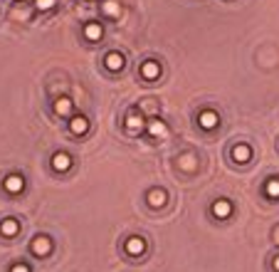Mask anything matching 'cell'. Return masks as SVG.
Wrapping results in <instances>:
<instances>
[{
  "label": "cell",
  "mask_w": 279,
  "mask_h": 272,
  "mask_svg": "<svg viewBox=\"0 0 279 272\" xmlns=\"http://www.w3.org/2000/svg\"><path fill=\"white\" fill-rule=\"evenodd\" d=\"M30 250H32V255H37V258H47V255L52 253V240H50L47 235H35L32 243H30Z\"/></svg>",
  "instance_id": "cell-1"
},
{
  "label": "cell",
  "mask_w": 279,
  "mask_h": 272,
  "mask_svg": "<svg viewBox=\"0 0 279 272\" xmlns=\"http://www.w3.org/2000/svg\"><path fill=\"white\" fill-rule=\"evenodd\" d=\"M124 250L129 253V255H134V258H139L146 253V240L141 238V235H131L126 243H124Z\"/></svg>",
  "instance_id": "cell-2"
},
{
  "label": "cell",
  "mask_w": 279,
  "mask_h": 272,
  "mask_svg": "<svg viewBox=\"0 0 279 272\" xmlns=\"http://www.w3.org/2000/svg\"><path fill=\"white\" fill-rule=\"evenodd\" d=\"M126 129L129 132H141L143 129V117L141 114H129L126 117Z\"/></svg>",
  "instance_id": "cell-13"
},
{
  "label": "cell",
  "mask_w": 279,
  "mask_h": 272,
  "mask_svg": "<svg viewBox=\"0 0 279 272\" xmlns=\"http://www.w3.org/2000/svg\"><path fill=\"white\" fill-rule=\"evenodd\" d=\"M265 191H267L270 198H279V178H270L267 186H265Z\"/></svg>",
  "instance_id": "cell-16"
},
{
  "label": "cell",
  "mask_w": 279,
  "mask_h": 272,
  "mask_svg": "<svg viewBox=\"0 0 279 272\" xmlns=\"http://www.w3.org/2000/svg\"><path fill=\"white\" fill-rule=\"evenodd\" d=\"M70 166H72V158L67 153H55L52 156V168L55 171H67Z\"/></svg>",
  "instance_id": "cell-10"
},
{
  "label": "cell",
  "mask_w": 279,
  "mask_h": 272,
  "mask_svg": "<svg viewBox=\"0 0 279 272\" xmlns=\"http://www.w3.org/2000/svg\"><path fill=\"white\" fill-rule=\"evenodd\" d=\"M2 186H5V191H7V193H20V191L25 188V178H22V176H17V173H12V176H7V178H5V183H2Z\"/></svg>",
  "instance_id": "cell-4"
},
{
  "label": "cell",
  "mask_w": 279,
  "mask_h": 272,
  "mask_svg": "<svg viewBox=\"0 0 279 272\" xmlns=\"http://www.w3.org/2000/svg\"><path fill=\"white\" fill-rule=\"evenodd\" d=\"M0 233H2L5 238H15V235L20 233V223H17L15 218H5V220L0 223Z\"/></svg>",
  "instance_id": "cell-6"
},
{
  "label": "cell",
  "mask_w": 279,
  "mask_h": 272,
  "mask_svg": "<svg viewBox=\"0 0 279 272\" xmlns=\"http://www.w3.org/2000/svg\"><path fill=\"white\" fill-rule=\"evenodd\" d=\"M148 132H151V136H166V124L158 122V119H153L151 127H148Z\"/></svg>",
  "instance_id": "cell-17"
},
{
  "label": "cell",
  "mask_w": 279,
  "mask_h": 272,
  "mask_svg": "<svg viewBox=\"0 0 279 272\" xmlns=\"http://www.w3.org/2000/svg\"><path fill=\"white\" fill-rule=\"evenodd\" d=\"M55 112H57L60 117H67V114H70V112H72V102H70V99H67V97H62V99H57V102H55Z\"/></svg>",
  "instance_id": "cell-15"
},
{
  "label": "cell",
  "mask_w": 279,
  "mask_h": 272,
  "mask_svg": "<svg viewBox=\"0 0 279 272\" xmlns=\"http://www.w3.org/2000/svg\"><path fill=\"white\" fill-rule=\"evenodd\" d=\"M250 156H252V148H250L247 143H237V146L232 148V158H235L237 163H245V161H250Z\"/></svg>",
  "instance_id": "cell-7"
},
{
  "label": "cell",
  "mask_w": 279,
  "mask_h": 272,
  "mask_svg": "<svg viewBox=\"0 0 279 272\" xmlns=\"http://www.w3.org/2000/svg\"><path fill=\"white\" fill-rule=\"evenodd\" d=\"M198 122H200V127H203V129H215V127L220 124L217 114H215V112H210V109H205V112L200 114V119H198Z\"/></svg>",
  "instance_id": "cell-9"
},
{
  "label": "cell",
  "mask_w": 279,
  "mask_h": 272,
  "mask_svg": "<svg viewBox=\"0 0 279 272\" xmlns=\"http://www.w3.org/2000/svg\"><path fill=\"white\" fill-rule=\"evenodd\" d=\"M230 213H232V203L227 198H217L212 203V215L215 218H230Z\"/></svg>",
  "instance_id": "cell-3"
},
{
  "label": "cell",
  "mask_w": 279,
  "mask_h": 272,
  "mask_svg": "<svg viewBox=\"0 0 279 272\" xmlns=\"http://www.w3.org/2000/svg\"><path fill=\"white\" fill-rule=\"evenodd\" d=\"M272 268L279 272V255H275V258H272Z\"/></svg>",
  "instance_id": "cell-21"
},
{
  "label": "cell",
  "mask_w": 279,
  "mask_h": 272,
  "mask_svg": "<svg viewBox=\"0 0 279 272\" xmlns=\"http://www.w3.org/2000/svg\"><path fill=\"white\" fill-rule=\"evenodd\" d=\"M109 15H116V2H106V7H104Z\"/></svg>",
  "instance_id": "cell-20"
},
{
  "label": "cell",
  "mask_w": 279,
  "mask_h": 272,
  "mask_svg": "<svg viewBox=\"0 0 279 272\" xmlns=\"http://www.w3.org/2000/svg\"><path fill=\"white\" fill-rule=\"evenodd\" d=\"M166 201H168V196H166L163 188H151V191H148V205H151V208H163Z\"/></svg>",
  "instance_id": "cell-5"
},
{
  "label": "cell",
  "mask_w": 279,
  "mask_h": 272,
  "mask_svg": "<svg viewBox=\"0 0 279 272\" xmlns=\"http://www.w3.org/2000/svg\"><path fill=\"white\" fill-rule=\"evenodd\" d=\"M70 129H72V134H87V129H89V122L84 119V117H74L72 119V124H70Z\"/></svg>",
  "instance_id": "cell-12"
},
{
  "label": "cell",
  "mask_w": 279,
  "mask_h": 272,
  "mask_svg": "<svg viewBox=\"0 0 279 272\" xmlns=\"http://www.w3.org/2000/svg\"><path fill=\"white\" fill-rule=\"evenodd\" d=\"M10 272H30V268H27L25 263H15V265L10 268Z\"/></svg>",
  "instance_id": "cell-18"
},
{
  "label": "cell",
  "mask_w": 279,
  "mask_h": 272,
  "mask_svg": "<svg viewBox=\"0 0 279 272\" xmlns=\"http://www.w3.org/2000/svg\"><path fill=\"white\" fill-rule=\"evenodd\" d=\"M52 5H55V0H37V7L40 10H50Z\"/></svg>",
  "instance_id": "cell-19"
},
{
  "label": "cell",
  "mask_w": 279,
  "mask_h": 272,
  "mask_svg": "<svg viewBox=\"0 0 279 272\" xmlns=\"http://www.w3.org/2000/svg\"><path fill=\"white\" fill-rule=\"evenodd\" d=\"M104 65L111 69V72H119V69L124 67V55H119V52H111V55H106Z\"/></svg>",
  "instance_id": "cell-11"
},
{
  "label": "cell",
  "mask_w": 279,
  "mask_h": 272,
  "mask_svg": "<svg viewBox=\"0 0 279 272\" xmlns=\"http://www.w3.org/2000/svg\"><path fill=\"white\" fill-rule=\"evenodd\" d=\"M141 74H143L146 79H156V77L161 74V65H158V62H153V60H148V62H143V65H141Z\"/></svg>",
  "instance_id": "cell-8"
},
{
  "label": "cell",
  "mask_w": 279,
  "mask_h": 272,
  "mask_svg": "<svg viewBox=\"0 0 279 272\" xmlns=\"http://www.w3.org/2000/svg\"><path fill=\"white\" fill-rule=\"evenodd\" d=\"M101 32H104V30H101L99 22H87V27H84V35H87L89 40H99Z\"/></svg>",
  "instance_id": "cell-14"
}]
</instances>
